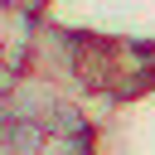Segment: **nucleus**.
I'll list each match as a JSON object with an SVG mask.
<instances>
[{
	"mask_svg": "<svg viewBox=\"0 0 155 155\" xmlns=\"http://www.w3.org/2000/svg\"><path fill=\"white\" fill-rule=\"evenodd\" d=\"M73 48H78V34H68V29L39 19L34 44H29V68H24V73H39V78L58 82V87L73 97Z\"/></svg>",
	"mask_w": 155,
	"mask_h": 155,
	"instance_id": "nucleus-1",
	"label": "nucleus"
},
{
	"mask_svg": "<svg viewBox=\"0 0 155 155\" xmlns=\"http://www.w3.org/2000/svg\"><path fill=\"white\" fill-rule=\"evenodd\" d=\"M63 97H68V92H63L58 82L39 78V73H19V78L10 82V111H15V121L48 126V116L58 111V102H63Z\"/></svg>",
	"mask_w": 155,
	"mask_h": 155,
	"instance_id": "nucleus-2",
	"label": "nucleus"
},
{
	"mask_svg": "<svg viewBox=\"0 0 155 155\" xmlns=\"http://www.w3.org/2000/svg\"><path fill=\"white\" fill-rule=\"evenodd\" d=\"M10 121H15V111H10V87H0V136L10 131Z\"/></svg>",
	"mask_w": 155,
	"mask_h": 155,
	"instance_id": "nucleus-3",
	"label": "nucleus"
},
{
	"mask_svg": "<svg viewBox=\"0 0 155 155\" xmlns=\"http://www.w3.org/2000/svg\"><path fill=\"white\" fill-rule=\"evenodd\" d=\"M10 5H15V10H29V15H39V10H44V0H10Z\"/></svg>",
	"mask_w": 155,
	"mask_h": 155,
	"instance_id": "nucleus-4",
	"label": "nucleus"
},
{
	"mask_svg": "<svg viewBox=\"0 0 155 155\" xmlns=\"http://www.w3.org/2000/svg\"><path fill=\"white\" fill-rule=\"evenodd\" d=\"M0 155H5V145H0Z\"/></svg>",
	"mask_w": 155,
	"mask_h": 155,
	"instance_id": "nucleus-5",
	"label": "nucleus"
}]
</instances>
